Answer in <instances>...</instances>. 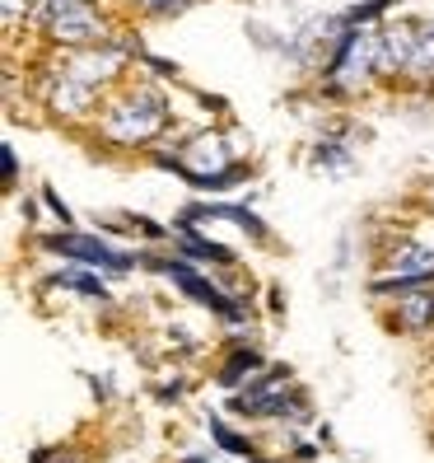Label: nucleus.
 <instances>
[{
	"label": "nucleus",
	"instance_id": "obj_3",
	"mask_svg": "<svg viewBox=\"0 0 434 463\" xmlns=\"http://www.w3.org/2000/svg\"><path fill=\"white\" fill-rule=\"evenodd\" d=\"M38 253L47 258H66V262H79V267H94L103 277H131L135 267H141V253L145 249H117L107 234H85V230H51L38 239Z\"/></svg>",
	"mask_w": 434,
	"mask_h": 463
},
{
	"label": "nucleus",
	"instance_id": "obj_26",
	"mask_svg": "<svg viewBox=\"0 0 434 463\" xmlns=\"http://www.w3.org/2000/svg\"><path fill=\"white\" fill-rule=\"evenodd\" d=\"M182 463H210V458H206V454H187Z\"/></svg>",
	"mask_w": 434,
	"mask_h": 463
},
{
	"label": "nucleus",
	"instance_id": "obj_10",
	"mask_svg": "<svg viewBox=\"0 0 434 463\" xmlns=\"http://www.w3.org/2000/svg\"><path fill=\"white\" fill-rule=\"evenodd\" d=\"M47 286L75 290V295L94 299V305H113V290H107V281L98 277L94 267H79V262H70V267H61V271H51V281H47Z\"/></svg>",
	"mask_w": 434,
	"mask_h": 463
},
{
	"label": "nucleus",
	"instance_id": "obj_1",
	"mask_svg": "<svg viewBox=\"0 0 434 463\" xmlns=\"http://www.w3.org/2000/svg\"><path fill=\"white\" fill-rule=\"evenodd\" d=\"M173 122V108L169 94L154 90V85H126L122 99H113L103 108V122L98 131L113 141L117 150H150V141L169 131Z\"/></svg>",
	"mask_w": 434,
	"mask_h": 463
},
{
	"label": "nucleus",
	"instance_id": "obj_29",
	"mask_svg": "<svg viewBox=\"0 0 434 463\" xmlns=\"http://www.w3.org/2000/svg\"><path fill=\"white\" fill-rule=\"evenodd\" d=\"M29 5H33V10H38V5H42V0H29Z\"/></svg>",
	"mask_w": 434,
	"mask_h": 463
},
{
	"label": "nucleus",
	"instance_id": "obj_21",
	"mask_svg": "<svg viewBox=\"0 0 434 463\" xmlns=\"http://www.w3.org/2000/svg\"><path fill=\"white\" fill-rule=\"evenodd\" d=\"M182 393H187V379H164V384L154 389V398H159V402H178Z\"/></svg>",
	"mask_w": 434,
	"mask_h": 463
},
{
	"label": "nucleus",
	"instance_id": "obj_18",
	"mask_svg": "<svg viewBox=\"0 0 434 463\" xmlns=\"http://www.w3.org/2000/svg\"><path fill=\"white\" fill-rule=\"evenodd\" d=\"M187 5H197V0H131L135 14H150V19H169V14H182Z\"/></svg>",
	"mask_w": 434,
	"mask_h": 463
},
{
	"label": "nucleus",
	"instance_id": "obj_7",
	"mask_svg": "<svg viewBox=\"0 0 434 463\" xmlns=\"http://www.w3.org/2000/svg\"><path fill=\"white\" fill-rule=\"evenodd\" d=\"M392 333L402 337H429L434 333V290H420V295H406L397 299V309L383 318Z\"/></svg>",
	"mask_w": 434,
	"mask_h": 463
},
{
	"label": "nucleus",
	"instance_id": "obj_2",
	"mask_svg": "<svg viewBox=\"0 0 434 463\" xmlns=\"http://www.w3.org/2000/svg\"><path fill=\"white\" fill-rule=\"evenodd\" d=\"M141 267H145V271H159V277H169V281L178 286V295H187L192 305L210 309L215 318H225L229 328H243V323H248V295L225 290L220 281L210 277V271H201V262L182 258L178 249H173V253L145 249V253H141Z\"/></svg>",
	"mask_w": 434,
	"mask_h": 463
},
{
	"label": "nucleus",
	"instance_id": "obj_16",
	"mask_svg": "<svg viewBox=\"0 0 434 463\" xmlns=\"http://www.w3.org/2000/svg\"><path fill=\"white\" fill-rule=\"evenodd\" d=\"M131 221V234H141L145 243H164V239H173V225H164V221H154V215H145V211H135V215H126Z\"/></svg>",
	"mask_w": 434,
	"mask_h": 463
},
{
	"label": "nucleus",
	"instance_id": "obj_6",
	"mask_svg": "<svg viewBox=\"0 0 434 463\" xmlns=\"http://www.w3.org/2000/svg\"><path fill=\"white\" fill-rule=\"evenodd\" d=\"M150 165H154V169H164V174H178L197 197H229L238 183H248V178H253V165H248V159H234L229 169H192L182 155L150 150Z\"/></svg>",
	"mask_w": 434,
	"mask_h": 463
},
{
	"label": "nucleus",
	"instance_id": "obj_12",
	"mask_svg": "<svg viewBox=\"0 0 434 463\" xmlns=\"http://www.w3.org/2000/svg\"><path fill=\"white\" fill-rule=\"evenodd\" d=\"M406 80L434 90V19H416V47L411 61H406Z\"/></svg>",
	"mask_w": 434,
	"mask_h": 463
},
{
	"label": "nucleus",
	"instance_id": "obj_11",
	"mask_svg": "<svg viewBox=\"0 0 434 463\" xmlns=\"http://www.w3.org/2000/svg\"><path fill=\"white\" fill-rule=\"evenodd\" d=\"M383 271L392 277H416V271H434V249L416 239H397L392 249L383 253Z\"/></svg>",
	"mask_w": 434,
	"mask_h": 463
},
{
	"label": "nucleus",
	"instance_id": "obj_13",
	"mask_svg": "<svg viewBox=\"0 0 434 463\" xmlns=\"http://www.w3.org/2000/svg\"><path fill=\"white\" fill-rule=\"evenodd\" d=\"M350 141H356V136H341V131L322 127V136L309 146V165H318V169H350V159H356Z\"/></svg>",
	"mask_w": 434,
	"mask_h": 463
},
{
	"label": "nucleus",
	"instance_id": "obj_24",
	"mask_svg": "<svg viewBox=\"0 0 434 463\" xmlns=\"http://www.w3.org/2000/svg\"><path fill=\"white\" fill-rule=\"evenodd\" d=\"M38 202H42V197H38ZM38 202H33V197L19 202V221H23V225H38Z\"/></svg>",
	"mask_w": 434,
	"mask_h": 463
},
{
	"label": "nucleus",
	"instance_id": "obj_25",
	"mask_svg": "<svg viewBox=\"0 0 434 463\" xmlns=\"http://www.w3.org/2000/svg\"><path fill=\"white\" fill-rule=\"evenodd\" d=\"M57 454H61V445H38V449L29 454V463H51Z\"/></svg>",
	"mask_w": 434,
	"mask_h": 463
},
{
	"label": "nucleus",
	"instance_id": "obj_4",
	"mask_svg": "<svg viewBox=\"0 0 434 463\" xmlns=\"http://www.w3.org/2000/svg\"><path fill=\"white\" fill-rule=\"evenodd\" d=\"M33 24L57 47H70V52L113 43V19H107L94 0H42L33 10Z\"/></svg>",
	"mask_w": 434,
	"mask_h": 463
},
{
	"label": "nucleus",
	"instance_id": "obj_9",
	"mask_svg": "<svg viewBox=\"0 0 434 463\" xmlns=\"http://www.w3.org/2000/svg\"><path fill=\"white\" fill-rule=\"evenodd\" d=\"M257 370H266V356H262L253 342H238L229 356L220 361V370H215V384L229 389V393H238V389H248V384H253V374H257Z\"/></svg>",
	"mask_w": 434,
	"mask_h": 463
},
{
	"label": "nucleus",
	"instance_id": "obj_22",
	"mask_svg": "<svg viewBox=\"0 0 434 463\" xmlns=\"http://www.w3.org/2000/svg\"><path fill=\"white\" fill-rule=\"evenodd\" d=\"M290 454H294V463H313V458H318V445H309V440H290Z\"/></svg>",
	"mask_w": 434,
	"mask_h": 463
},
{
	"label": "nucleus",
	"instance_id": "obj_23",
	"mask_svg": "<svg viewBox=\"0 0 434 463\" xmlns=\"http://www.w3.org/2000/svg\"><path fill=\"white\" fill-rule=\"evenodd\" d=\"M266 309L271 314H285V290L281 286H266Z\"/></svg>",
	"mask_w": 434,
	"mask_h": 463
},
{
	"label": "nucleus",
	"instance_id": "obj_15",
	"mask_svg": "<svg viewBox=\"0 0 434 463\" xmlns=\"http://www.w3.org/2000/svg\"><path fill=\"white\" fill-rule=\"evenodd\" d=\"M397 10V0H356V5H346V24H360V29H378L388 14Z\"/></svg>",
	"mask_w": 434,
	"mask_h": 463
},
{
	"label": "nucleus",
	"instance_id": "obj_8",
	"mask_svg": "<svg viewBox=\"0 0 434 463\" xmlns=\"http://www.w3.org/2000/svg\"><path fill=\"white\" fill-rule=\"evenodd\" d=\"M173 249H178L182 258L201 262V267H220V271H234V267H238V253L229 249V243L210 239V234H201V230H178V234H173Z\"/></svg>",
	"mask_w": 434,
	"mask_h": 463
},
{
	"label": "nucleus",
	"instance_id": "obj_20",
	"mask_svg": "<svg viewBox=\"0 0 434 463\" xmlns=\"http://www.w3.org/2000/svg\"><path fill=\"white\" fill-rule=\"evenodd\" d=\"M0 165H5V187H14L19 183V150L5 141V146H0Z\"/></svg>",
	"mask_w": 434,
	"mask_h": 463
},
{
	"label": "nucleus",
	"instance_id": "obj_5",
	"mask_svg": "<svg viewBox=\"0 0 434 463\" xmlns=\"http://www.w3.org/2000/svg\"><path fill=\"white\" fill-rule=\"evenodd\" d=\"M229 417L238 421H290V426H309L313 421V402L304 389H276V393H234L229 402Z\"/></svg>",
	"mask_w": 434,
	"mask_h": 463
},
{
	"label": "nucleus",
	"instance_id": "obj_14",
	"mask_svg": "<svg viewBox=\"0 0 434 463\" xmlns=\"http://www.w3.org/2000/svg\"><path fill=\"white\" fill-rule=\"evenodd\" d=\"M206 430H210V440L220 445L225 454H234V458H248V463L257 458V445H253V440H248V435H243L238 426H229L225 417H206Z\"/></svg>",
	"mask_w": 434,
	"mask_h": 463
},
{
	"label": "nucleus",
	"instance_id": "obj_28",
	"mask_svg": "<svg viewBox=\"0 0 434 463\" xmlns=\"http://www.w3.org/2000/svg\"><path fill=\"white\" fill-rule=\"evenodd\" d=\"M253 463H281V458H253Z\"/></svg>",
	"mask_w": 434,
	"mask_h": 463
},
{
	"label": "nucleus",
	"instance_id": "obj_17",
	"mask_svg": "<svg viewBox=\"0 0 434 463\" xmlns=\"http://www.w3.org/2000/svg\"><path fill=\"white\" fill-rule=\"evenodd\" d=\"M38 197H42V206L51 211V221H57L61 230H75V225H79V221H75V211L61 202V193H57L51 183H42V187H38Z\"/></svg>",
	"mask_w": 434,
	"mask_h": 463
},
{
	"label": "nucleus",
	"instance_id": "obj_19",
	"mask_svg": "<svg viewBox=\"0 0 434 463\" xmlns=\"http://www.w3.org/2000/svg\"><path fill=\"white\" fill-rule=\"evenodd\" d=\"M141 61H145V66H150L159 80H178V75H182V66H178V61H169V57H154V52H145Z\"/></svg>",
	"mask_w": 434,
	"mask_h": 463
},
{
	"label": "nucleus",
	"instance_id": "obj_27",
	"mask_svg": "<svg viewBox=\"0 0 434 463\" xmlns=\"http://www.w3.org/2000/svg\"><path fill=\"white\" fill-rule=\"evenodd\" d=\"M51 463H79V458H61V454H57V458H51Z\"/></svg>",
	"mask_w": 434,
	"mask_h": 463
}]
</instances>
